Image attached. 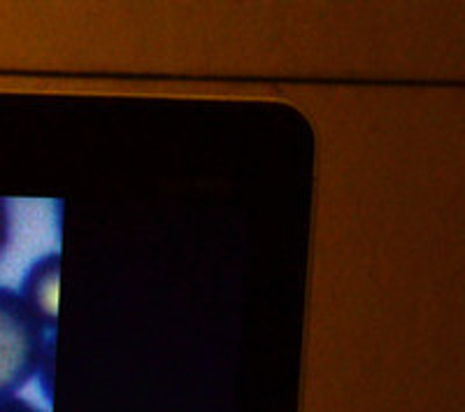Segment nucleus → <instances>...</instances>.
<instances>
[{"mask_svg":"<svg viewBox=\"0 0 465 412\" xmlns=\"http://www.w3.org/2000/svg\"><path fill=\"white\" fill-rule=\"evenodd\" d=\"M56 322L19 291L0 286V398L16 397L35 376H49Z\"/></svg>","mask_w":465,"mask_h":412,"instance_id":"f257e3e1","label":"nucleus"},{"mask_svg":"<svg viewBox=\"0 0 465 412\" xmlns=\"http://www.w3.org/2000/svg\"><path fill=\"white\" fill-rule=\"evenodd\" d=\"M45 319L56 322V294H58V254H49L35 261L26 273L19 291Z\"/></svg>","mask_w":465,"mask_h":412,"instance_id":"f03ea898","label":"nucleus"},{"mask_svg":"<svg viewBox=\"0 0 465 412\" xmlns=\"http://www.w3.org/2000/svg\"><path fill=\"white\" fill-rule=\"evenodd\" d=\"M10 231H12V219H10V206L5 198H0V259L5 254L7 245H10Z\"/></svg>","mask_w":465,"mask_h":412,"instance_id":"7ed1b4c3","label":"nucleus"},{"mask_svg":"<svg viewBox=\"0 0 465 412\" xmlns=\"http://www.w3.org/2000/svg\"><path fill=\"white\" fill-rule=\"evenodd\" d=\"M0 412H45L43 407H37L35 403L26 401L19 397H7L0 398Z\"/></svg>","mask_w":465,"mask_h":412,"instance_id":"20e7f679","label":"nucleus"}]
</instances>
